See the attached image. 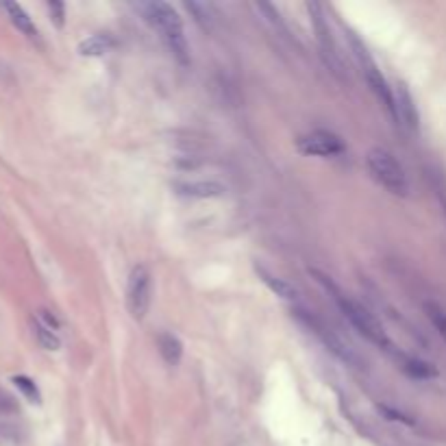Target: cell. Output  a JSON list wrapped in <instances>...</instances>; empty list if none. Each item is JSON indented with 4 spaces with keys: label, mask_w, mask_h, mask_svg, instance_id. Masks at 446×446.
<instances>
[{
    "label": "cell",
    "mask_w": 446,
    "mask_h": 446,
    "mask_svg": "<svg viewBox=\"0 0 446 446\" xmlns=\"http://www.w3.org/2000/svg\"><path fill=\"white\" fill-rule=\"evenodd\" d=\"M48 13L53 18V25L57 29H63V25H65V5L59 3V0H51V3H48Z\"/></svg>",
    "instance_id": "19"
},
{
    "label": "cell",
    "mask_w": 446,
    "mask_h": 446,
    "mask_svg": "<svg viewBox=\"0 0 446 446\" xmlns=\"http://www.w3.org/2000/svg\"><path fill=\"white\" fill-rule=\"evenodd\" d=\"M348 39H350V46H353V51H355V57H357V61H360L362 70H364V74H366V81H368L370 89L374 92V96L383 103V107L388 109V114L396 120L394 92H392V87H390V85H388V81L383 79L381 70L376 68V63L372 61V57H370L368 48L364 46V44H362L360 39H357V35L348 33Z\"/></svg>",
    "instance_id": "4"
},
{
    "label": "cell",
    "mask_w": 446,
    "mask_h": 446,
    "mask_svg": "<svg viewBox=\"0 0 446 446\" xmlns=\"http://www.w3.org/2000/svg\"><path fill=\"white\" fill-rule=\"evenodd\" d=\"M311 275L318 277V281H320L327 289H331L333 294H336V301H338V305H340V309H342V314L350 320V324H353L357 331H360L366 340H370L372 344L381 346V348H386V350H390V348H392L390 338H388V333H386L383 324L379 322V320L370 314V311H368L366 307L357 305L355 301H350V299L342 296V294L338 292V287L329 281V277L320 275L318 270H311Z\"/></svg>",
    "instance_id": "2"
},
{
    "label": "cell",
    "mask_w": 446,
    "mask_h": 446,
    "mask_svg": "<svg viewBox=\"0 0 446 446\" xmlns=\"http://www.w3.org/2000/svg\"><path fill=\"white\" fill-rule=\"evenodd\" d=\"M381 412H386L392 420H400V422H407V425H414V420H409L407 416H403L400 412H394V409H390V407H379Z\"/></svg>",
    "instance_id": "20"
},
{
    "label": "cell",
    "mask_w": 446,
    "mask_h": 446,
    "mask_svg": "<svg viewBox=\"0 0 446 446\" xmlns=\"http://www.w3.org/2000/svg\"><path fill=\"white\" fill-rule=\"evenodd\" d=\"M136 7L142 11L148 25L157 29V33L166 41L170 53L183 65H188L190 48H188V39L183 35V20L176 13V9L168 3H159V0H155V3H138Z\"/></svg>",
    "instance_id": "1"
},
{
    "label": "cell",
    "mask_w": 446,
    "mask_h": 446,
    "mask_svg": "<svg viewBox=\"0 0 446 446\" xmlns=\"http://www.w3.org/2000/svg\"><path fill=\"white\" fill-rule=\"evenodd\" d=\"M403 370L414 376V379H433L438 376L435 366H431L429 362H422V360H414V357H405L403 360Z\"/></svg>",
    "instance_id": "15"
},
{
    "label": "cell",
    "mask_w": 446,
    "mask_h": 446,
    "mask_svg": "<svg viewBox=\"0 0 446 446\" xmlns=\"http://www.w3.org/2000/svg\"><path fill=\"white\" fill-rule=\"evenodd\" d=\"M296 148L307 157H336L346 150L342 138L331 131H311L307 136H301L296 140Z\"/></svg>",
    "instance_id": "7"
},
{
    "label": "cell",
    "mask_w": 446,
    "mask_h": 446,
    "mask_svg": "<svg viewBox=\"0 0 446 446\" xmlns=\"http://www.w3.org/2000/svg\"><path fill=\"white\" fill-rule=\"evenodd\" d=\"M307 11H309V18H311V25H314L316 39L320 44V53H322L324 63L329 65V70L333 74H338L342 79L344 77V63H342V57L338 53L336 41H333V37H331V31H329V25L324 20L322 7L318 3H307Z\"/></svg>",
    "instance_id": "6"
},
{
    "label": "cell",
    "mask_w": 446,
    "mask_h": 446,
    "mask_svg": "<svg viewBox=\"0 0 446 446\" xmlns=\"http://www.w3.org/2000/svg\"><path fill=\"white\" fill-rule=\"evenodd\" d=\"M188 11L194 13V20L198 22L200 27H203L205 31L211 29V13H209V7L207 5H198V3H185Z\"/></svg>",
    "instance_id": "18"
},
{
    "label": "cell",
    "mask_w": 446,
    "mask_h": 446,
    "mask_svg": "<svg viewBox=\"0 0 446 446\" xmlns=\"http://www.w3.org/2000/svg\"><path fill=\"white\" fill-rule=\"evenodd\" d=\"M157 348H159V353H162V357H164V362L168 364V366H176L178 362H181V357H183V344H181V340H178L174 333H168V331H164V333H159L157 336Z\"/></svg>",
    "instance_id": "11"
},
{
    "label": "cell",
    "mask_w": 446,
    "mask_h": 446,
    "mask_svg": "<svg viewBox=\"0 0 446 446\" xmlns=\"http://www.w3.org/2000/svg\"><path fill=\"white\" fill-rule=\"evenodd\" d=\"M114 46H116L114 37H111L109 33H98V35H92V37H87L85 41H81L79 44V53L83 57H98V55L109 53Z\"/></svg>",
    "instance_id": "12"
},
{
    "label": "cell",
    "mask_w": 446,
    "mask_h": 446,
    "mask_svg": "<svg viewBox=\"0 0 446 446\" xmlns=\"http://www.w3.org/2000/svg\"><path fill=\"white\" fill-rule=\"evenodd\" d=\"M255 270H257L259 279H261L268 287H270V292L277 294L279 299H283V301H294V299L299 296V289H296L292 283H287L285 279L275 277L273 273H268L265 268H261V265H257Z\"/></svg>",
    "instance_id": "10"
},
{
    "label": "cell",
    "mask_w": 446,
    "mask_h": 446,
    "mask_svg": "<svg viewBox=\"0 0 446 446\" xmlns=\"http://www.w3.org/2000/svg\"><path fill=\"white\" fill-rule=\"evenodd\" d=\"M174 190L188 198H220L227 194V188L216 181H183L176 183Z\"/></svg>",
    "instance_id": "9"
},
{
    "label": "cell",
    "mask_w": 446,
    "mask_h": 446,
    "mask_svg": "<svg viewBox=\"0 0 446 446\" xmlns=\"http://www.w3.org/2000/svg\"><path fill=\"white\" fill-rule=\"evenodd\" d=\"M425 314H427L429 322L435 327V331L442 336V340L446 342V309L440 307V305L433 303V301H427V303H425Z\"/></svg>",
    "instance_id": "16"
},
{
    "label": "cell",
    "mask_w": 446,
    "mask_h": 446,
    "mask_svg": "<svg viewBox=\"0 0 446 446\" xmlns=\"http://www.w3.org/2000/svg\"><path fill=\"white\" fill-rule=\"evenodd\" d=\"M3 7H5V11L9 13V18H11V22L15 25L18 31H22L27 37H35V35H37V29H35V25H33V20L29 18V13H27L25 9H22L18 3H5Z\"/></svg>",
    "instance_id": "13"
},
{
    "label": "cell",
    "mask_w": 446,
    "mask_h": 446,
    "mask_svg": "<svg viewBox=\"0 0 446 446\" xmlns=\"http://www.w3.org/2000/svg\"><path fill=\"white\" fill-rule=\"evenodd\" d=\"M31 327H33V333H35L37 342L41 344V348H46V350H57V348L61 346V340H59V336L55 333V329H51L48 324H44L37 316L31 320Z\"/></svg>",
    "instance_id": "14"
},
{
    "label": "cell",
    "mask_w": 446,
    "mask_h": 446,
    "mask_svg": "<svg viewBox=\"0 0 446 446\" xmlns=\"http://www.w3.org/2000/svg\"><path fill=\"white\" fill-rule=\"evenodd\" d=\"M126 307L133 320H144L150 307V270L140 263L131 270L126 281Z\"/></svg>",
    "instance_id": "5"
},
{
    "label": "cell",
    "mask_w": 446,
    "mask_h": 446,
    "mask_svg": "<svg viewBox=\"0 0 446 446\" xmlns=\"http://www.w3.org/2000/svg\"><path fill=\"white\" fill-rule=\"evenodd\" d=\"M13 383H15V388L25 394L31 403H39V390H37V386L33 383V379H29V376H25V374H18V376H13Z\"/></svg>",
    "instance_id": "17"
},
{
    "label": "cell",
    "mask_w": 446,
    "mask_h": 446,
    "mask_svg": "<svg viewBox=\"0 0 446 446\" xmlns=\"http://www.w3.org/2000/svg\"><path fill=\"white\" fill-rule=\"evenodd\" d=\"M366 164L370 174L374 176L376 183H381L388 192L396 194V196H407L409 194V178L396 162V157L386 150V148H372L366 155Z\"/></svg>",
    "instance_id": "3"
},
{
    "label": "cell",
    "mask_w": 446,
    "mask_h": 446,
    "mask_svg": "<svg viewBox=\"0 0 446 446\" xmlns=\"http://www.w3.org/2000/svg\"><path fill=\"white\" fill-rule=\"evenodd\" d=\"M394 92V109H396V120L403 122L407 129L416 131L418 124H420V116H418V109H416V103L409 94V89L405 83H398L396 89H392Z\"/></svg>",
    "instance_id": "8"
}]
</instances>
